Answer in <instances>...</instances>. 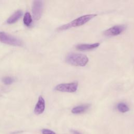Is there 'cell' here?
<instances>
[{
    "label": "cell",
    "mask_w": 134,
    "mask_h": 134,
    "mask_svg": "<svg viewBox=\"0 0 134 134\" xmlns=\"http://www.w3.org/2000/svg\"><path fill=\"white\" fill-rule=\"evenodd\" d=\"M2 81L4 83V84H5V85H10L13 82L14 80L11 77L6 76V77H5L3 79Z\"/></svg>",
    "instance_id": "13"
},
{
    "label": "cell",
    "mask_w": 134,
    "mask_h": 134,
    "mask_svg": "<svg viewBox=\"0 0 134 134\" xmlns=\"http://www.w3.org/2000/svg\"><path fill=\"white\" fill-rule=\"evenodd\" d=\"M78 83L77 82H72L69 83H62L57 85L54 90L62 92L73 93L77 89Z\"/></svg>",
    "instance_id": "4"
},
{
    "label": "cell",
    "mask_w": 134,
    "mask_h": 134,
    "mask_svg": "<svg viewBox=\"0 0 134 134\" xmlns=\"http://www.w3.org/2000/svg\"><path fill=\"white\" fill-rule=\"evenodd\" d=\"M99 44L98 42L92 44H79L76 46V49L81 51L90 50L97 48Z\"/></svg>",
    "instance_id": "8"
},
{
    "label": "cell",
    "mask_w": 134,
    "mask_h": 134,
    "mask_svg": "<svg viewBox=\"0 0 134 134\" xmlns=\"http://www.w3.org/2000/svg\"><path fill=\"white\" fill-rule=\"evenodd\" d=\"M117 108L121 113H124L129 110V107L124 103H119L117 105Z\"/></svg>",
    "instance_id": "12"
},
{
    "label": "cell",
    "mask_w": 134,
    "mask_h": 134,
    "mask_svg": "<svg viewBox=\"0 0 134 134\" xmlns=\"http://www.w3.org/2000/svg\"><path fill=\"white\" fill-rule=\"evenodd\" d=\"M66 62L74 66H84L88 61V57L84 54L76 53H70L66 57Z\"/></svg>",
    "instance_id": "2"
},
{
    "label": "cell",
    "mask_w": 134,
    "mask_h": 134,
    "mask_svg": "<svg viewBox=\"0 0 134 134\" xmlns=\"http://www.w3.org/2000/svg\"><path fill=\"white\" fill-rule=\"evenodd\" d=\"M96 16H97V14H87V15H85L80 16L79 18H77L74 19L73 20L71 21V22L59 27L58 28V30H64L72 27L81 26L86 24V23H87L88 21H90V20H91L92 18H93Z\"/></svg>",
    "instance_id": "1"
},
{
    "label": "cell",
    "mask_w": 134,
    "mask_h": 134,
    "mask_svg": "<svg viewBox=\"0 0 134 134\" xmlns=\"http://www.w3.org/2000/svg\"><path fill=\"white\" fill-rule=\"evenodd\" d=\"M89 105H79L73 108L71 110V112L74 114H81L89 108Z\"/></svg>",
    "instance_id": "10"
},
{
    "label": "cell",
    "mask_w": 134,
    "mask_h": 134,
    "mask_svg": "<svg viewBox=\"0 0 134 134\" xmlns=\"http://www.w3.org/2000/svg\"><path fill=\"white\" fill-rule=\"evenodd\" d=\"M45 109V100L44 98L40 96L38 98V100L35 106L34 109V113L36 115H40L42 114Z\"/></svg>",
    "instance_id": "7"
},
{
    "label": "cell",
    "mask_w": 134,
    "mask_h": 134,
    "mask_svg": "<svg viewBox=\"0 0 134 134\" xmlns=\"http://www.w3.org/2000/svg\"><path fill=\"white\" fill-rule=\"evenodd\" d=\"M74 133H75V134H81L80 133H79V132H77V131H74L73 130V132Z\"/></svg>",
    "instance_id": "15"
},
{
    "label": "cell",
    "mask_w": 134,
    "mask_h": 134,
    "mask_svg": "<svg viewBox=\"0 0 134 134\" xmlns=\"http://www.w3.org/2000/svg\"><path fill=\"white\" fill-rule=\"evenodd\" d=\"M126 27L125 25H116L106 30L104 35L107 37L116 36L121 34L125 29Z\"/></svg>",
    "instance_id": "6"
},
{
    "label": "cell",
    "mask_w": 134,
    "mask_h": 134,
    "mask_svg": "<svg viewBox=\"0 0 134 134\" xmlns=\"http://www.w3.org/2000/svg\"><path fill=\"white\" fill-rule=\"evenodd\" d=\"M0 42L14 46H20L22 45V41L20 39L3 31L0 32Z\"/></svg>",
    "instance_id": "3"
},
{
    "label": "cell",
    "mask_w": 134,
    "mask_h": 134,
    "mask_svg": "<svg viewBox=\"0 0 134 134\" xmlns=\"http://www.w3.org/2000/svg\"><path fill=\"white\" fill-rule=\"evenodd\" d=\"M42 134H56L54 131L47 129H43L42 130Z\"/></svg>",
    "instance_id": "14"
},
{
    "label": "cell",
    "mask_w": 134,
    "mask_h": 134,
    "mask_svg": "<svg viewBox=\"0 0 134 134\" xmlns=\"http://www.w3.org/2000/svg\"><path fill=\"white\" fill-rule=\"evenodd\" d=\"M23 15V12L21 10L16 11L13 15H12L7 20V23L8 24H12L17 21Z\"/></svg>",
    "instance_id": "9"
},
{
    "label": "cell",
    "mask_w": 134,
    "mask_h": 134,
    "mask_svg": "<svg viewBox=\"0 0 134 134\" xmlns=\"http://www.w3.org/2000/svg\"><path fill=\"white\" fill-rule=\"evenodd\" d=\"M32 17L30 15V14L29 12H26L23 18V21L24 24L26 26H29L30 25L31 23H32Z\"/></svg>",
    "instance_id": "11"
},
{
    "label": "cell",
    "mask_w": 134,
    "mask_h": 134,
    "mask_svg": "<svg viewBox=\"0 0 134 134\" xmlns=\"http://www.w3.org/2000/svg\"><path fill=\"white\" fill-rule=\"evenodd\" d=\"M43 2L41 1H34L32 6V15L35 20H39L42 16Z\"/></svg>",
    "instance_id": "5"
}]
</instances>
